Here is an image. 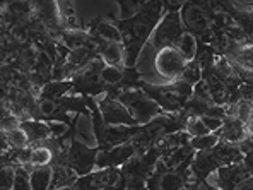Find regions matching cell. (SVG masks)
I'll list each match as a JSON object with an SVG mask.
<instances>
[{"mask_svg":"<svg viewBox=\"0 0 253 190\" xmlns=\"http://www.w3.org/2000/svg\"><path fill=\"white\" fill-rule=\"evenodd\" d=\"M99 154V147L89 146L81 139H72L65 151L55 154L51 165H63L76 171L79 177L92 173L96 170V159Z\"/></svg>","mask_w":253,"mask_h":190,"instance_id":"obj_1","label":"cell"},{"mask_svg":"<svg viewBox=\"0 0 253 190\" xmlns=\"http://www.w3.org/2000/svg\"><path fill=\"white\" fill-rule=\"evenodd\" d=\"M118 101L128 110V113L135 118L139 125H146L149 122L154 120L156 117L165 113L161 110V106L154 99L149 98L146 93L139 88L126 89V91H124L118 96Z\"/></svg>","mask_w":253,"mask_h":190,"instance_id":"obj_2","label":"cell"},{"mask_svg":"<svg viewBox=\"0 0 253 190\" xmlns=\"http://www.w3.org/2000/svg\"><path fill=\"white\" fill-rule=\"evenodd\" d=\"M180 16L185 26V31L195 36L197 42L215 47L217 36L212 29L211 19L195 2H185L183 9L180 10Z\"/></svg>","mask_w":253,"mask_h":190,"instance_id":"obj_3","label":"cell"},{"mask_svg":"<svg viewBox=\"0 0 253 190\" xmlns=\"http://www.w3.org/2000/svg\"><path fill=\"white\" fill-rule=\"evenodd\" d=\"M183 33H185V26H183V22H181L180 12H168L163 16L161 22H159L158 28L154 29V33L151 35L147 43L151 45L156 51H159V50H163V48L174 47Z\"/></svg>","mask_w":253,"mask_h":190,"instance_id":"obj_4","label":"cell"},{"mask_svg":"<svg viewBox=\"0 0 253 190\" xmlns=\"http://www.w3.org/2000/svg\"><path fill=\"white\" fill-rule=\"evenodd\" d=\"M187 60L181 57V53L174 47L163 48L156 53L154 60V70L158 74L159 79H163L166 84L174 83L176 79H180L181 74L187 69Z\"/></svg>","mask_w":253,"mask_h":190,"instance_id":"obj_5","label":"cell"},{"mask_svg":"<svg viewBox=\"0 0 253 190\" xmlns=\"http://www.w3.org/2000/svg\"><path fill=\"white\" fill-rule=\"evenodd\" d=\"M248 177H250V173H248V170L245 168L243 161H241V163L221 166V168L215 170L211 175L207 182L217 190H236L238 185Z\"/></svg>","mask_w":253,"mask_h":190,"instance_id":"obj_6","label":"cell"},{"mask_svg":"<svg viewBox=\"0 0 253 190\" xmlns=\"http://www.w3.org/2000/svg\"><path fill=\"white\" fill-rule=\"evenodd\" d=\"M98 106L101 110V115L105 118L106 125H126V127H137V120L128 113V110L122 105L118 99L108 98V96H101L96 99Z\"/></svg>","mask_w":253,"mask_h":190,"instance_id":"obj_7","label":"cell"},{"mask_svg":"<svg viewBox=\"0 0 253 190\" xmlns=\"http://www.w3.org/2000/svg\"><path fill=\"white\" fill-rule=\"evenodd\" d=\"M221 166H224L219 158L215 156V152L209 149V151H197L195 158L192 161L190 171H192L193 184H202V182L209 180V177L214 173L215 170H219Z\"/></svg>","mask_w":253,"mask_h":190,"instance_id":"obj_8","label":"cell"},{"mask_svg":"<svg viewBox=\"0 0 253 190\" xmlns=\"http://www.w3.org/2000/svg\"><path fill=\"white\" fill-rule=\"evenodd\" d=\"M137 156V149L132 146V142L122 144V146L99 151L98 159H96V170L103 168H122L126 161Z\"/></svg>","mask_w":253,"mask_h":190,"instance_id":"obj_9","label":"cell"},{"mask_svg":"<svg viewBox=\"0 0 253 190\" xmlns=\"http://www.w3.org/2000/svg\"><path fill=\"white\" fill-rule=\"evenodd\" d=\"M217 134L221 137V141H226V142H231V144H240L252 136L248 125L243 124L240 118L233 117V115H226L222 118V127Z\"/></svg>","mask_w":253,"mask_h":190,"instance_id":"obj_10","label":"cell"},{"mask_svg":"<svg viewBox=\"0 0 253 190\" xmlns=\"http://www.w3.org/2000/svg\"><path fill=\"white\" fill-rule=\"evenodd\" d=\"M142 130V125L137 127H126V125H106L105 130V147L101 151H106V149L122 146V144H126L137 136V134Z\"/></svg>","mask_w":253,"mask_h":190,"instance_id":"obj_11","label":"cell"},{"mask_svg":"<svg viewBox=\"0 0 253 190\" xmlns=\"http://www.w3.org/2000/svg\"><path fill=\"white\" fill-rule=\"evenodd\" d=\"M74 89V81H50L44 84L40 93V101H60Z\"/></svg>","mask_w":253,"mask_h":190,"instance_id":"obj_12","label":"cell"},{"mask_svg":"<svg viewBox=\"0 0 253 190\" xmlns=\"http://www.w3.org/2000/svg\"><path fill=\"white\" fill-rule=\"evenodd\" d=\"M19 127L26 132V136L29 137V142L31 144L42 142V141H46V139H50V137H53L50 124H44L43 120L28 118V120H21ZM31 144H29V146H31Z\"/></svg>","mask_w":253,"mask_h":190,"instance_id":"obj_13","label":"cell"},{"mask_svg":"<svg viewBox=\"0 0 253 190\" xmlns=\"http://www.w3.org/2000/svg\"><path fill=\"white\" fill-rule=\"evenodd\" d=\"M204 81L207 84V89L211 93L212 103L217 106H226L229 103V93H228V86L222 83L219 77H215L214 74H206Z\"/></svg>","mask_w":253,"mask_h":190,"instance_id":"obj_14","label":"cell"},{"mask_svg":"<svg viewBox=\"0 0 253 190\" xmlns=\"http://www.w3.org/2000/svg\"><path fill=\"white\" fill-rule=\"evenodd\" d=\"M190 184H193L192 171H188V173L166 171L159 180V190H183Z\"/></svg>","mask_w":253,"mask_h":190,"instance_id":"obj_15","label":"cell"},{"mask_svg":"<svg viewBox=\"0 0 253 190\" xmlns=\"http://www.w3.org/2000/svg\"><path fill=\"white\" fill-rule=\"evenodd\" d=\"M51 166H53V177H51L50 190L74 187V184H76L77 178H79V175H77L76 171L63 165H51Z\"/></svg>","mask_w":253,"mask_h":190,"instance_id":"obj_16","label":"cell"},{"mask_svg":"<svg viewBox=\"0 0 253 190\" xmlns=\"http://www.w3.org/2000/svg\"><path fill=\"white\" fill-rule=\"evenodd\" d=\"M101 58L108 67L125 69V47L124 43H106L101 50Z\"/></svg>","mask_w":253,"mask_h":190,"instance_id":"obj_17","label":"cell"},{"mask_svg":"<svg viewBox=\"0 0 253 190\" xmlns=\"http://www.w3.org/2000/svg\"><path fill=\"white\" fill-rule=\"evenodd\" d=\"M31 189L33 190H50L51 177H53V166H36L31 171Z\"/></svg>","mask_w":253,"mask_h":190,"instance_id":"obj_18","label":"cell"},{"mask_svg":"<svg viewBox=\"0 0 253 190\" xmlns=\"http://www.w3.org/2000/svg\"><path fill=\"white\" fill-rule=\"evenodd\" d=\"M174 48L180 51L181 57H183L187 62L195 60V57H197V40H195V36H193V35H190V33L185 31L183 35H181V38L176 42V45H174Z\"/></svg>","mask_w":253,"mask_h":190,"instance_id":"obj_19","label":"cell"},{"mask_svg":"<svg viewBox=\"0 0 253 190\" xmlns=\"http://www.w3.org/2000/svg\"><path fill=\"white\" fill-rule=\"evenodd\" d=\"M31 147V158L29 165L31 166H48L53 163V151L46 146H29Z\"/></svg>","mask_w":253,"mask_h":190,"instance_id":"obj_20","label":"cell"},{"mask_svg":"<svg viewBox=\"0 0 253 190\" xmlns=\"http://www.w3.org/2000/svg\"><path fill=\"white\" fill-rule=\"evenodd\" d=\"M212 74H214L215 77H219L222 83H224V81H228L229 77L236 76L231 60H229V58H226L224 55H219V57L215 58L214 67H212Z\"/></svg>","mask_w":253,"mask_h":190,"instance_id":"obj_21","label":"cell"},{"mask_svg":"<svg viewBox=\"0 0 253 190\" xmlns=\"http://www.w3.org/2000/svg\"><path fill=\"white\" fill-rule=\"evenodd\" d=\"M219 141H221L219 134L214 132V134H207V136L192 137V139H190V146H192V149H195V151H209V149L214 147Z\"/></svg>","mask_w":253,"mask_h":190,"instance_id":"obj_22","label":"cell"},{"mask_svg":"<svg viewBox=\"0 0 253 190\" xmlns=\"http://www.w3.org/2000/svg\"><path fill=\"white\" fill-rule=\"evenodd\" d=\"M3 132H5V130H3ZM5 134H7V141H9L10 147H14V149H26L31 144L29 142V137L26 136V132L21 127L9 130V132H5Z\"/></svg>","mask_w":253,"mask_h":190,"instance_id":"obj_23","label":"cell"},{"mask_svg":"<svg viewBox=\"0 0 253 190\" xmlns=\"http://www.w3.org/2000/svg\"><path fill=\"white\" fill-rule=\"evenodd\" d=\"M185 132H187L190 137H200V136H207V134H212L211 130L206 127V124L202 122V118L195 117V115H192V117H190L188 120H187V125H185Z\"/></svg>","mask_w":253,"mask_h":190,"instance_id":"obj_24","label":"cell"},{"mask_svg":"<svg viewBox=\"0 0 253 190\" xmlns=\"http://www.w3.org/2000/svg\"><path fill=\"white\" fill-rule=\"evenodd\" d=\"M180 79L187 81V83H188V84H192V86L199 84L200 81L204 79V74H202V69H200L199 62H197V60L188 62V63H187V69H185V72L181 74Z\"/></svg>","mask_w":253,"mask_h":190,"instance_id":"obj_25","label":"cell"},{"mask_svg":"<svg viewBox=\"0 0 253 190\" xmlns=\"http://www.w3.org/2000/svg\"><path fill=\"white\" fill-rule=\"evenodd\" d=\"M12 190H33L31 189V173L22 166H16V180H14V189Z\"/></svg>","mask_w":253,"mask_h":190,"instance_id":"obj_26","label":"cell"},{"mask_svg":"<svg viewBox=\"0 0 253 190\" xmlns=\"http://www.w3.org/2000/svg\"><path fill=\"white\" fill-rule=\"evenodd\" d=\"M118 5H120V17H118V19L126 21V19H132L133 16H137V12L140 10L142 2H133V0H118Z\"/></svg>","mask_w":253,"mask_h":190,"instance_id":"obj_27","label":"cell"},{"mask_svg":"<svg viewBox=\"0 0 253 190\" xmlns=\"http://www.w3.org/2000/svg\"><path fill=\"white\" fill-rule=\"evenodd\" d=\"M16 180V166H2L0 168V190H12Z\"/></svg>","mask_w":253,"mask_h":190,"instance_id":"obj_28","label":"cell"},{"mask_svg":"<svg viewBox=\"0 0 253 190\" xmlns=\"http://www.w3.org/2000/svg\"><path fill=\"white\" fill-rule=\"evenodd\" d=\"M101 79L105 81L108 86H117L124 79V69H117V67H105L101 72Z\"/></svg>","mask_w":253,"mask_h":190,"instance_id":"obj_29","label":"cell"},{"mask_svg":"<svg viewBox=\"0 0 253 190\" xmlns=\"http://www.w3.org/2000/svg\"><path fill=\"white\" fill-rule=\"evenodd\" d=\"M202 118V122L206 124L207 129L211 130L212 134L214 132H219L222 127V118H217V117H200Z\"/></svg>","mask_w":253,"mask_h":190,"instance_id":"obj_30","label":"cell"},{"mask_svg":"<svg viewBox=\"0 0 253 190\" xmlns=\"http://www.w3.org/2000/svg\"><path fill=\"white\" fill-rule=\"evenodd\" d=\"M185 2H163V9H165V14L168 12H180L183 9Z\"/></svg>","mask_w":253,"mask_h":190,"instance_id":"obj_31","label":"cell"},{"mask_svg":"<svg viewBox=\"0 0 253 190\" xmlns=\"http://www.w3.org/2000/svg\"><path fill=\"white\" fill-rule=\"evenodd\" d=\"M236 190H253V177H248L236 187Z\"/></svg>","mask_w":253,"mask_h":190,"instance_id":"obj_32","label":"cell"},{"mask_svg":"<svg viewBox=\"0 0 253 190\" xmlns=\"http://www.w3.org/2000/svg\"><path fill=\"white\" fill-rule=\"evenodd\" d=\"M200 190H217L215 187H212V185L209 184V182H202V184H200Z\"/></svg>","mask_w":253,"mask_h":190,"instance_id":"obj_33","label":"cell"},{"mask_svg":"<svg viewBox=\"0 0 253 190\" xmlns=\"http://www.w3.org/2000/svg\"><path fill=\"white\" fill-rule=\"evenodd\" d=\"M183 190H200V185L199 184H190V185H187Z\"/></svg>","mask_w":253,"mask_h":190,"instance_id":"obj_34","label":"cell"},{"mask_svg":"<svg viewBox=\"0 0 253 190\" xmlns=\"http://www.w3.org/2000/svg\"><path fill=\"white\" fill-rule=\"evenodd\" d=\"M58 190H74L72 187H65V189H58Z\"/></svg>","mask_w":253,"mask_h":190,"instance_id":"obj_35","label":"cell"},{"mask_svg":"<svg viewBox=\"0 0 253 190\" xmlns=\"http://www.w3.org/2000/svg\"><path fill=\"white\" fill-rule=\"evenodd\" d=\"M250 134H252V136H253V124L250 125Z\"/></svg>","mask_w":253,"mask_h":190,"instance_id":"obj_36","label":"cell"},{"mask_svg":"<svg viewBox=\"0 0 253 190\" xmlns=\"http://www.w3.org/2000/svg\"><path fill=\"white\" fill-rule=\"evenodd\" d=\"M248 3H250V5H252V9H253V2H248Z\"/></svg>","mask_w":253,"mask_h":190,"instance_id":"obj_37","label":"cell"}]
</instances>
